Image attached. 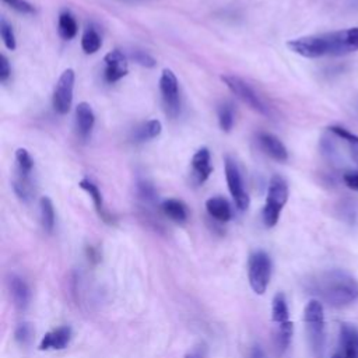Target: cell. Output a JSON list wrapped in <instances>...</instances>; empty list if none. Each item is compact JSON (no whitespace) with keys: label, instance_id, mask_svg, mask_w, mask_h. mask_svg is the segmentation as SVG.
Here are the masks:
<instances>
[{"label":"cell","instance_id":"cell-38","mask_svg":"<svg viewBox=\"0 0 358 358\" xmlns=\"http://www.w3.org/2000/svg\"><path fill=\"white\" fill-rule=\"evenodd\" d=\"M248 358H264L263 348H262L259 344L253 345L252 350H250V352H249V357H248Z\"/></svg>","mask_w":358,"mask_h":358},{"label":"cell","instance_id":"cell-36","mask_svg":"<svg viewBox=\"0 0 358 358\" xmlns=\"http://www.w3.org/2000/svg\"><path fill=\"white\" fill-rule=\"evenodd\" d=\"M11 74V67L8 59L4 55H0V81L6 83Z\"/></svg>","mask_w":358,"mask_h":358},{"label":"cell","instance_id":"cell-1","mask_svg":"<svg viewBox=\"0 0 358 358\" xmlns=\"http://www.w3.org/2000/svg\"><path fill=\"white\" fill-rule=\"evenodd\" d=\"M287 46L291 52L308 59L347 55L358 50V27L295 38L288 41Z\"/></svg>","mask_w":358,"mask_h":358},{"label":"cell","instance_id":"cell-37","mask_svg":"<svg viewBox=\"0 0 358 358\" xmlns=\"http://www.w3.org/2000/svg\"><path fill=\"white\" fill-rule=\"evenodd\" d=\"M206 357V345L204 344H199L196 347H193L186 355L185 358H204Z\"/></svg>","mask_w":358,"mask_h":358},{"label":"cell","instance_id":"cell-34","mask_svg":"<svg viewBox=\"0 0 358 358\" xmlns=\"http://www.w3.org/2000/svg\"><path fill=\"white\" fill-rule=\"evenodd\" d=\"M3 1L18 13H22V14H34L35 13V7L31 3H28L27 0H3Z\"/></svg>","mask_w":358,"mask_h":358},{"label":"cell","instance_id":"cell-6","mask_svg":"<svg viewBox=\"0 0 358 358\" xmlns=\"http://www.w3.org/2000/svg\"><path fill=\"white\" fill-rule=\"evenodd\" d=\"M271 277V259L263 250H256L249 256L248 278L256 294H264Z\"/></svg>","mask_w":358,"mask_h":358},{"label":"cell","instance_id":"cell-26","mask_svg":"<svg viewBox=\"0 0 358 358\" xmlns=\"http://www.w3.org/2000/svg\"><path fill=\"white\" fill-rule=\"evenodd\" d=\"M13 189L17 197L24 203H29L34 197V186H32L31 178H24L17 175L13 180Z\"/></svg>","mask_w":358,"mask_h":358},{"label":"cell","instance_id":"cell-7","mask_svg":"<svg viewBox=\"0 0 358 358\" xmlns=\"http://www.w3.org/2000/svg\"><path fill=\"white\" fill-rule=\"evenodd\" d=\"M159 91L166 115H169L171 117H176L180 110V96L178 78L172 70H162L159 77Z\"/></svg>","mask_w":358,"mask_h":358},{"label":"cell","instance_id":"cell-31","mask_svg":"<svg viewBox=\"0 0 358 358\" xmlns=\"http://www.w3.org/2000/svg\"><path fill=\"white\" fill-rule=\"evenodd\" d=\"M137 190H138V196L147 201V203H151L155 200L157 197V192L154 189V186L151 183H148L147 180H140L137 183Z\"/></svg>","mask_w":358,"mask_h":358},{"label":"cell","instance_id":"cell-24","mask_svg":"<svg viewBox=\"0 0 358 358\" xmlns=\"http://www.w3.org/2000/svg\"><path fill=\"white\" fill-rule=\"evenodd\" d=\"M39 211H41V224L46 232H52L55 228V207L52 200L48 196L41 197L39 200Z\"/></svg>","mask_w":358,"mask_h":358},{"label":"cell","instance_id":"cell-2","mask_svg":"<svg viewBox=\"0 0 358 358\" xmlns=\"http://www.w3.org/2000/svg\"><path fill=\"white\" fill-rule=\"evenodd\" d=\"M309 289L334 308H343L358 299V281L350 274L331 270L310 280Z\"/></svg>","mask_w":358,"mask_h":358},{"label":"cell","instance_id":"cell-13","mask_svg":"<svg viewBox=\"0 0 358 358\" xmlns=\"http://www.w3.org/2000/svg\"><path fill=\"white\" fill-rule=\"evenodd\" d=\"M257 141L260 144V148L273 159L278 161V162H284L288 159V151L287 147L282 144V141L271 134V133H260L257 137Z\"/></svg>","mask_w":358,"mask_h":358},{"label":"cell","instance_id":"cell-29","mask_svg":"<svg viewBox=\"0 0 358 358\" xmlns=\"http://www.w3.org/2000/svg\"><path fill=\"white\" fill-rule=\"evenodd\" d=\"M234 109L231 106V103H222L218 108V123L222 131L229 133L232 130L234 126Z\"/></svg>","mask_w":358,"mask_h":358},{"label":"cell","instance_id":"cell-11","mask_svg":"<svg viewBox=\"0 0 358 358\" xmlns=\"http://www.w3.org/2000/svg\"><path fill=\"white\" fill-rule=\"evenodd\" d=\"M71 340V327L70 326H59L50 331H48L38 348L41 351H49V350H63L69 345Z\"/></svg>","mask_w":358,"mask_h":358},{"label":"cell","instance_id":"cell-14","mask_svg":"<svg viewBox=\"0 0 358 358\" xmlns=\"http://www.w3.org/2000/svg\"><path fill=\"white\" fill-rule=\"evenodd\" d=\"M340 344L343 358H358V329L351 323H341Z\"/></svg>","mask_w":358,"mask_h":358},{"label":"cell","instance_id":"cell-10","mask_svg":"<svg viewBox=\"0 0 358 358\" xmlns=\"http://www.w3.org/2000/svg\"><path fill=\"white\" fill-rule=\"evenodd\" d=\"M103 62H105L103 76L109 84H113V83L119 81L120 78H123L124 76H127V71H129L127 60L122 50H119V49L110 50L109 53L105 55Z\"/></svg>","mask_w":358,"mask_h":358},{"label":"cell","instance_id":"cell-30","mask_svg":"<svg viewBox=\"0 0 358 358\" xmlns=\"http://www.w3.org/2000/svg\"><path fill=\"white\" fill-rule=\"evenodd\" d=\"M0 35H1V39L6 45V48L10 49V50H14L15 46H17L15 35H14L13 27L6 21V18L0 20Z\"/></svg>","mask_w":358,"mask_h":358},{"label":"cell","instance_id":"cell-28","mask_svg":"<svg viewBox=\"0 0 358 358\" xmlns=\"http://www.w3.org/2000/svg\"><path fill=\"white\" fill-rule=\"evenodd\" d=\"M15 162H17V175L29 178L34 169V159L25 148H18L15 151Z\"/></svg>","mask_w":358,"mask_h":358},{"label":"cell","instance_id":"cell-22","mask_svg":"<svg viewBox=\"0 0 358 358\" xmlns=\"http://www.w3.org/2000/svg\"><path fill=\"white\" fill-rule=\"evenodd\" d=\"M289 313H288V305L285 295L282 292H277L273 298L271 303V320L277 324H282L289 322Z\"/></svg>","mask_w":358,"mask_h":358},{"label":"cell","instance_id":"cell-15","mask_svg":"<svg viewBox=\"0 0 358 358\" xmlns=\"http://www.w3.org/2000/svg\"><path fill=\"white\" fill-rule=\"evenodd\" d=\"M8 289H10V295L11 299L14 302V305L20 309L24 310L31 299V292H29V287L28 284L24 281V278H21L17 274H11L8 277Z\"/></svg>","mask_w":358,"mask_h":358},{"label":"cell","instance_id":"cell-25","mask_svg":"<svg viewBox=\"0 0 358 358\" xmlns=\"http://www.w3.org/2000/svg\"><path fill=\"white\" fill-rule=\"evenodd\" d=\"M292 330H294V326H292L291 320L287 323H282V324H277L274 343H275V348H277L278 354H282L287 351V348L291 343V338H292Z\"/></svg>","mask_w":358,"mask_h":358},{"label":"cell","instance_id":"cell-17","mask_svg":"<svg viewBox=\"0 0 358 358\" xmlns=\"http://www.w3.org/2000/svg\"><path fill=\"white\" fill-rule=\"evenodd\" d=\"M206 210L211 218H214L215 221H220V222H228L232 217L231 204L228 203L227 199H224L221 196L210 197L206 201Z\"/></svg>","mask_w":358,"mask_h":358},{"label":"cell","instance_id":"cell-35","mask_svg":"<svg viewBox=\"0 0 358 358\" xmlns=\"http://www.w3.org/2000/svg\"><path fill=\"white\" fill-rule=\"evenodd\" d=\"M343 182L348 189L358 192V171H347L343 175Z\"/></svg>","mask_w":358,"mask_h":358},{"label":"cell","instance_id":"cell-18","mask_svg":"<svg viewBox=\"0 0 358 358\" xmlns=\"http://www.w3.org/2000/svg\"><path fill=\"white\" fill-rule=\"evenodd\" d=\"M78 186L83 189V190H85L88 194H90V197L92 199V201H94V206H95V208H96V211H98V214H99V217L103 220V221H106V222H110L112 220V217L106 213V210H105V207H103V200H102V194H101V192H99V189H98V186L92 182V180H90V179H87V178H84V179H81L80 180V183H78Z\"/></svg>","mask_w":358,"mask_h":358},{"label":"cell","instance_id":"cell-9","mask_svg":"<svg viewBox=\"0 0 358 358\" xmlns=\"http://www.w3.org/2000/svg\"><path fill=\"white\" fill-rule=\"evenodd\" d=\"M74 80H76L74 70L73 69H66L60 74V77L56 83L52 103H53V109L60 115H66L71 108Z\"/></svg>","mask_w":358,"mask_h":358},{"label":"cell","instance_id":"cell-27","mask_svg":"<svg viewBox=\"0 0 358 358\" xmlns=\"http://www.w3.org/2000/svg\"><path fill=\"white\" fill-rule=\"evenodd\" d=\"M102 45V39L98 34V31L92 27H88L84 34H83V38H81V48L84 50V53L87 55H94L99 50Z\"/></svg>","mask_w":358,"mask_h":358},{"label":"cell","instance_id":"cell-4","mask_svg":"<svg viewBox=\"0 0 358 358\" xmlns=\"http://www.w3.org/2000/svg\"><path fill=\"white\" fill-rule=\"evenodd\" d=\"M288 200V185L281 175H273L268 187L267 197L263 207V222L271 228L278 222L280 214Z\"/></svg>","mask_w":358,"mask_h":358},{"label":"cell","instance_id":"cell-21","mask_svg":"<svg viewBox=\"0 0 358 358\" xmlns=\"http://www.w3.org/2000/svg\"><path fill=\"white\" fill-rule=\"evenodd\" d=\"M161 130H162V124L159 120L157 119H152V120H148L143 124H140L134 133H133V138L134 141L137 143H143V141H147V140H151V138H155L161 134Z\"/></svg>","mask_w":358,"mask_h":358},{"label":"cell","instance_id":"cell-32","mask_svg":"<svg viewBox=\"0 0 358 358\" xmlns=\"http://www.w3.org/2000/svg\"><path fill=\"white\" fill-rule=\"evenodd\" d=\"M32 326L29 323H20L17 327H15V331H14V337L15 340L20 343V344H27L29 343L31 337H32Z\"/></svg>","mask_w":358,"mask_h":358},{"label":"cell","instance_id":"cell-8","mask_svg":"<svg viewBox=\"0 0 358 358\" xmlns=\"http://www.w3.org/2000/svg\"><path fill=\"white\" fill-rule=\"evenodd\" d=\"M224 169H225V179L229 189V193L238 207V210L245 211L249 207V196L243 187V179L238 164L231 157L224 158Z\"/></svg>","mask_w":358,"mask_h":358},{"label":"cell","instance_id":"cell-20","mask_svg":"<svg viewBox=\"0 0 358 358\" xmlns=\"http://www.w3.org/2000/svg\"><path fill=\"white\" fill-rule=\"evenodd\" d=\"M329 131L331 134H334L336 137H338L340 140H343L347 144L350 157L358 165V136L351 133L345 127H341V126H330Z\"/></svg>","mask_w":358,"mask_h":358},{"label":"cell","instance_id":"cell-5","mask_svg":"<svg viewBox=\"0 0 358 358\" xmlns=\"http://www.w3.org/2000/svg\"><path fill=\"white\" fill-rule=\"evenodd\" d=\"M221 80L227 85V88L236 98H239L243 103H246L250 109H253L255 112H257L263 116L270 115L268 106L259 96V94L253 90V87H250L243 78H241L238 76H234V74H225V76H221Z\"/></svg>","mask_w":358,"mask_h":358},{"label":"cell","instance_id":"cell-16","mask_svg":"<svg viewBox=\"0 0 358 358\" xmlns=\"http://www.w3.org/2000/svg\"><path fill=\"white\" fill-rule=\"evenodd\" d=\"M95 123V115L90 103L80 102L76 108V129L78 136L85 140L90 137Z\"/></svg>","mask_w":358,"mask_h":358},{"label":"cell","instance_id":"cell-33","mask_svg":"<svg viewBox=\"0 0 358 358\" xmlns=\"http://www.w3.org/2000/svg\"><path fill=\"white\" fill-rule=\"evenodd\" d=\"M130 57H131L137 64H140V66H143V67H154L155 63H157L155 59H154L151 55H148L147 52H143V50H134V52H131Z\"/></svg>","mask_w":358,"mask_h":358},{"label":"cell","instance_id":"cell-39","mask_svg":"<svg viewBox=\"0 0 358 358\" xmlns=\"http://www.w3.org/2000/svg\"><path fill=\"white\" fill-rule=\"evenodd\" d=\"M331 358H343V357H341V354H334Z\"/></svg>","mask_w":358,"mask_h":358},{"label":"cell","instance_id":"cell-19","mask_svg":"<svg viewBox=\"0 0 358 358\" xmlns=\"http://www.w3.org/2000/svg\"><path fill=\"white\" fill-rule=\"evenodd\" d=\"M162 213L173 222L183 224L187 220V208L183 201L178 199H166L161 204Z\"/></svg>","mask_w":358,"mask_h":358},{"label":"cell","instance_id":"cell-3","mask_svg":"<svg viewBox=\"0 0 358 358\" xmlns=\"http://www.w3.org/2000/svg\"><path fill=\"white\" fill-rule=\"evenodd\" d=\"M303 322L306 326L308 343L313 358H323L326 334H324V310L323 305L317 299H312L306 303L303 310Z\"/></svg>","mask_w":358,"mask_h":358},{"label":"cell","instance_id":"cell-12","mask_svg":"<svg viewBox=\"0 0 358 358\" xmlns=\"http://www.w3.org/2000/svg\"><path fill=\"white\" fill-rule=\"evenodd\" d=\"M213 172V166L210 164V151L207 147L199 148L192 157V178L196 185H203L210 173Z\"/></svg>","mask_w":358,"mask_h":358},{"label":"cell","instance_id":"cell-23","mask_svg":"<svg viewBox=\"0 0 358 358\" xmlns=\"http://www.w3.org/2000/svg\"><path fill=\"white\" fill-rule=\"evenodd\" d=\"M57 29H59V35L66 39L70 41L77 35L78 27H77V21L73 17L71 13L69 11H63L59 15V22H57Z\"/></svg>","mask_w":358,"mask_h":358}]
</instances>
